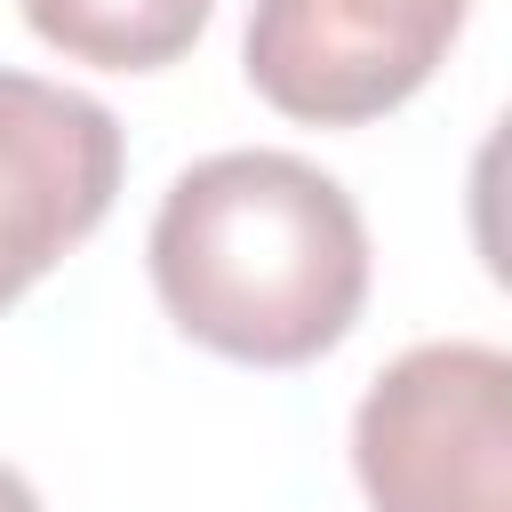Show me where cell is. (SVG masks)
Returning a JSON list of instances; mask_svg holds the SVG:
<instances>
[{
  "instance_id": "277c9868",
  "label": "cell",
  "mask_w": 512,
  "mask_h": 512,
  "mask_svg": "<svg viewBox=\"0 0 512 512\" xmlns=\"http://www.w3.org/2000/svg\"><path fill=\"white\" fill-rule=\"evenodd\" d=\"M120 168L128 136L112 104L40 72H0V312L112 216Z\"/></svg>"
},
{
  "instance_id": "6da1fadb",
  "label": "cell",
  "mask_w": 512,
  "mask_h": 512,
  "mask_svg": "<svg viewBox=\"0 0 512 512\" xmlns=\"http://www.w3.org/2000/svg\"><path fill=\"white\" fill-rule=\"evenodd\" d=\"M144 264L160 312L240 368H304L336 352L368 304L360 200L272 144L192 160L152 208Z\"/></svg>"
},
{
  "instance_id": "8992f818",
  "label": "cell",
  "mask_w": 512,
  "mask_h": 512,
  "mask_svg": "<svg viewBox=\"0 0 512 512\" xmlns=\"http://www.w3.org/2000/svg\"><path fill=\"white\" fill-rule=\"evenodd\" d=\"M0 512H48V504H40V488H32L16 464H0Z\"/></svg>"
},
{
  "instance_id": "3957f363",
  "label": "cell",
  "mask_w": 512,
  "mask_h": 512,
  "mask_svg": "<svg viewBox=\"0 0 512 512\" xmlns=\"http://www.w3.org/2000/svg\"><path fill=\"white\" fill-rule=\"evenodd\" d=\"M472 0H256L240 32L248 88L304 128L400 112L456 48Z\"/></svg>"
},
{
  "instance_id": "5b68a950",
  "label": "cell",
  "mask_w": 512,
  "mask_h": 512,
  "mask_svg": "<svg viewBox=\"0 0 512 512\" xmlns=\"http://www.w3.org/2000/svg\"><path fill=\"white\" fill-rule=\"evenodd\" d=\"M216 0H24V24L96 72H160L208 32Z\"/></svg>"
},
{
  "instance_id": "7a4b0ae2",
  "label": "cell",
  "mask_w": 512,
  "mask_h": 512,
  "mask_svg": "<svg viewBox=\"0 0 512 512\" xmlns=\"http://www.w3.org/2000/svg\"><path fill=\"white\" fill-rule=\"evenodd\" d=\"M352 480L368 512H512L504 344H408L352 408Z\"/></svg>"
}]
</instances>
